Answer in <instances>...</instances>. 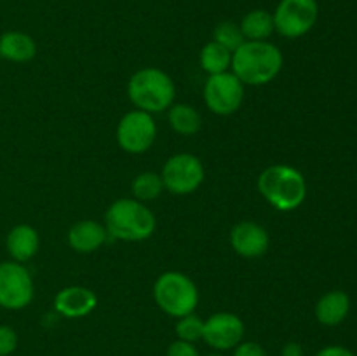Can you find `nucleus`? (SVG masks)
I'll return each instance as SVG.
<instances>
[{"mask_svg": "<svg viewBox=\"0 0 357 356\" xmlns=\"http://www.w3.org/2000/svg\"><path fill=\"white\" fill-rule=\"evenodd\" d=\"M153 299L160 311L173 318L194 313L199 304V290L187 274L167 271L157 278L153 285Z\"/></svg>", "mask_w": 357, "mask_h": 356, "instance_id": "5", "label": "nucleus"}, {"mask_svg": "<svg viewBox=\"0 0 357 356\" xmlns=\"http://www.w3.org/2000/svg\"><path fill=\"white\" fill-rule=\"evenodd\" d=\"M174 332H176V337L180 341L187 342H197L202 339V334H204V321L197 316V314L190 313L187 316L178 318L176 327H174Z\"/></svg>", "mask_w": 357, "mask_h": 356, "instance_id": "23", "label": "nucleus"}, {"mask_svg": "<svg viewBox=\"0 0 357 356\" xmlns=\"http://www.w3.org/2000/svg\"><path fill=\"white\" fill-rule=\"evenodd\" d=\"M281 356H303V348L298 342H286Z\"/></svg>", "mask_w": 357, "mask_h": 356, "instance_id": "28", "label": "nucleus"}, {"mask_svg": "<svg viewBox=\"0 0 357 356\" xmlns=\"http://www.w3.org/2000/svg\"><path fill=\"white\" fill-rule=\"evenodd\" d=\"M98 306V297L87 286L73 285L59 290L54 297V309L56 313L61 314L63 318L77 320L93 313Z\"/></svg>", "mask_w": 357, "mask_h": 356, "instance_id": "13", "label": "nucleus"}, {"mask_svg": "<svg viewBox=\"0 0 357 356\" xmlns=\"http://www.w3.org/2000/svg\"><path fill=\"white\" fill-rule=\"evenodd\" d=\"M204 101L213 114H236L244 101V84L230 70L209 75L204 84Z\"/></svg>", "mask_w": 357, "mask_h": 356, "instance_id": "10", "label": "nucleus"}, {"mask_svg": "<svg viewBox=\"0 0 357 356\" xmlns=\"http://www.w3.org/2000/svg\"><path fill=\"white\" fill-rule=\"evenodd\" d=\"M246 40H267L275 31L274 16L265 9H253L239 23Z\"/></svg>", "mask_w": 357, "mask_h": 356, "instance_id": "19", "label": "nucleus"}, {"mask_svg": "<svg viewBox=\"0 0 357 356\" xmlns=\"http://www.w3.org/2000/svg\"><path fill=\"white\" fill-rule=\"evenodd\" d=\"M108 230L103 223L94 220H80L70 227L66 239L77 253H93L107 243Z\"/></svg>", "mask_w": 357, "mask_h": 356, "instance_id": "14", "label": "nucleus"}, {"mask_svg": "<svg viewBox=\"0 0 357 356\" xmlns=\"http://www.w3.org/2000/svg\"><path fill=\"white\" fill-rule=\"evenodd\" d=\"M281 49L268 40H246L232 52L230 72L244 86H265L282 70Z\"/></svg>", "mask_w": 357, "mask_h": 356, "instance_id": "1", "label": "nucleus"}, {"mask_svg": "<svg viewBox=\"0 0 357 356\" xmlns=\"http://www.w3.org/2000/svg\"><path fill=\"white\" fill-rule=\"evenodd\" d=\"M208 356H223V355H208Z\"/></svg>", "mask_w": 357, "mask_h": 356, "instance_id": "29", "label": "nucleus"}, {"mask_svg": "<svg viewBox=\"0 0 357 356\" xmlns=\"http://www.w3.org/2000/svg\"><path fill=\"white\" fill-rule=\"evenodd\" d=\"M155 215L149 206L135 198H122L112 202L105 213L108 236L115 239L139 243L155 232Z\"/></svg>", "mask_w": 357, "mask_h": 356, "instance_id": "3", "label": "nucleus"}, {"mask_svg": "<svg viewBox=\"0 0 357 356\" xmlns=\"http://www.w3.org/2000/svg\"><path fill=\"white\" fill-rule=\"evenodd\" d=\"M351 311V299L342 290L324 293L316 304V318L324 327H337L344 323Z\"/></svg>", "mask_w": 357, "mask_h": 356, "instance_id": "16", "label": "nucleus"}, {"mask_svg": "<svg viewBox=\"0 0 357 356\" xmlns=\"http://www.w3.org/2000/svg\"><path fill=\"white\" fill-rule=\"evenodd\" d=\"M272 16L275 31L281 37L300 38L317 23L319 6L316 0H281Z\"/></svg>", "mask_w": 357, "mask_h": 356, "instance_id": "7", "label": "nucleus"}, {"mask_svg": "<svg viewBox=\"0 0 357 356\" xmlns=\"http://www.w3.org/2000/svg\"><path fill=\"white\" fill-rule=\"evenodd\" d=\"M230 246L244 258H258L267 253L271 246V236L260 223L243 220L230 230Z\"/></svg>", "mask_w": 357, "mask_h": 356, "instance_id": "12", "label": "nucleus"}, {"mask_svg": "<svg viewBox=\"0 0 357 356\" xmlns=\"http://www.w3.org/2000/svg\"><path fill=\"white\" fill-rule=\"evenodd\" d=\"M234 356H267V353L258 342L243 341L239 346L234 348Z\"/></svg>", "mask_w": 357, "mask_h": 356, "instance_id": "26", "label": "nucleus"}, {"mask_svg": "<svg viewBox=\"0 0 357 356\" xmlns=\"http://www.w3.org/2000/svg\"><path fill=\"white\" fill-rule=\"evenodd\" d=\"M213 40L218 42L225 49H229L230 52H234L246 42V38H244L239 23L223 21V23L216 24L215 31H213Z\"/></svg>", "mask_w": 357, "mask_h": 356, "instance_id": "22", "label": "nucleus"}, {"mask_svg": "<svg viewBox=\"0 0 357 356\" xmlns=\"http://www.w3.org/2000/svg\"><path fill=\"white\" fill-rule=\"evenodd\" d=\"M128 96L138 110L159 114L174 103L176 86L164 70L146 66L131 75L128 82Z\"/></svg>", "mask_w": 357, "mask_h": 356, "instance_id": "4", "label": "nucleus"}, {"mask_svg": "<svg viewBox=\"0 0 357 356\" xmlns=\"http://www.w3.org/2000/svg\"><path fill=\"white\" fill-rule=\"evenodd\" d=\"M17 348V334L9 325H0V356H10Z\"/></svg>", "mask_w": 357, "mask_h": 356, "instance_id": "24", "label": "nucleus"}, {"mask_svg": "<svg viewBox=\"0 0 357 356\" xmlns=\"http://www.w3.org/2000/svg\"><path fill=\"white\" fill-rule=\"evenodd\" d=\"M316 356H356L351 349L344 348V346H326L321 351H317Z\"/></svg>", "mask_w": 357, "mask_h": 356, "instance_id": "27", "label": "nucleus"}, {"mask_svg": "<svg viewBox=\"0 0 357 356\" xmlns=\"http://www.w3.org/2000/svg\"><path fill=\"white\" fill-rule=\"evenodd\" d=\"M199 65L209 75L229 72L230 65H232V52L223 47V45H220L218 42L211 40L201 49Z\"/></svg>", "mask_w": 357, "mask_h": 356, "instance_id": "20", "label": "nucleus"}, {"mask_svg": "<svg viewBox=\"0 0 357 356\" xmlns=\"http://www.w3.org/2000/svg\"><path fill=\"white\" fill-rule=\"evenodd\" d=\"M167 110V121L174 133L181 136H194L201 131L202 117L195 107L188 103H173Z\"/></svg>", "mask_w": 357, "mask_h": 356, "instance_id": "18", "label": "nucleus"}, {"mask_svg": "<svg viewBox=\"0 0 357 356\" xmlns=\"http://www.w3.org/2000/svg\"><path fill=\"white\" fill-rule=\"evenodd\" d=\"M244 339V323L237 314L215 313L204 321L202 341L216 351H229L239 346Z\"/></svg>", "mask_w": 357, "mask_h": 356, "instance_id": "11", "label": "nucleus"}, {"mask_svg": "<svg viewBox=\"0 0 357 356\" xmlns=\"http://www.w3.org/2000/svg\"><path fill=\"white\" fill-rule=\"evenodd\" d=\"M33 278L24 264L16 260L0 262V307L20 311L33 300Z\"/></svg>", "mask_w": 357, "mask_h": 356, "instance_id": "8", "label": "nucleus"}, {"mask_svg": "<svg viewBox=\"0 0 357 356\" xmlns=\"http://www.w3.org/2000/svg\"><path fill=\"white\" fill-rule=\"evenodd\" d=\"M131 191L135 199H138V201H153L164 191L162 178H160V175L153 173V171H143L132 180Z\"/></svg>", "mask_w": 357, "mask_h": 356, "instance_id": "21", "label": "nucleus"}, {"mask_svg": "<svg viewBox=\"0 0 357 356\" xmlns=\"http://www.w3.org/2000/svg\"><path fill=\"white\" fill-rule=\"evenodd\" d=\"M6 246L13 260L24 264L37 255L40 237H38L35 227L28 225V223H20L9 230L6 237Z\"/></svg>", "mask_w": 357, "mask_h": 356, "instance_id": "15", "label": "nucleus"}, {"mask_svg": "<svg viewBox=\"0 0 357 356\" xmlns=\"http://www.w3.org/2000/svg\"><path fill=\"white\" fill-rule=\"evenodd\" d=\"M157 136V126L152 114L143 110H131L117 124L115 138L119 147L128 154H143L153 145Z\"/></svg>", "mask_w": 357, "mask_h": 356, "instance_id": "9", "label": "nucleus"}, {"mask_svg": "<svg viewBox=\"0 0 357 356\" xmlns=\"http://www.w3.org/2000/svg\"><path fill=\"white\" fill-rule=\"evenodd\" d=\"M166 356H199V351L192 342L176 339V341L169 344V348H167L166 351Z\"/></svg>", "mask_w": 357, "mask_h": 356, "instance_id": "25", "label": "nucleus"}, {"mask_svg": "<svg viewBox=\"0 0 357 356\" xmlns=\"http://www.w3.org/2000/svg\"><path fill=\"white\" fill-rule=\"evenodd\" d=\"M37 54V44L24 31H6L0 35V58L13 63H26Z\"/></svg>", "mask_w": 357, "mask_h": 356, "instance_id": "17", "label": "nucleus"}, {"mask_svg": "<svg viewBox=\"0 0 357 356\" xmlns=\"http://www.w3.org/2000/svg\"><path fill=\"white\" fill-rule=\"evenodd\" d=\"M261 198L278 212H293L307 198L305 177L289 164L265 168L257 181Z\"/></svg>", "mask_w": 357, "mask_h": 356, "instance_id": "2", "label": "nucleus"}, {"mask_svg": "<svg viewBox=\"0 0 357 356\" xmlns=\"http://www.w3.org/2000/svg\"><path fill=\"white\" fill-rule=\"evenodd\" d=\"M206 177L202 161L194 154H174L162 168V184L166 191L174 195H187L197 191Z\"/></svg>", "mask_w": 357, "mask_h": 356, "instance_id": "6", "label": "nucleus"}]
</instances>
